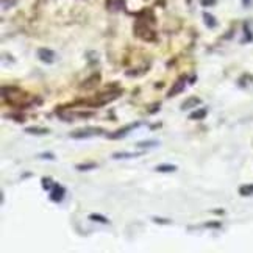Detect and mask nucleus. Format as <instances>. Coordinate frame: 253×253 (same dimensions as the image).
I'll list each match as a JSON object with an SVG mask.
<instances>
[{
    "instance_id": "nucleus-1",
    "label": "nucleus",
    "mask_w": 253,
    "mask_h": 253,
    "mask_svg": "<svg viewBox=\"0 0 253 253\" xmlns=\"http://www.w3.org/2000/svg\"><path fill=\"white\" fill-rule=\"evenodd\" d=\"M153 24L155 22H147V19H142V17H138V21L134 24V33L138 38H141L142 41H155L157 40V33L153 30Z\"/></svg>"
},
{
    "instance_id": "nucleus-2",
    "label": "nucleus",
    "mask_w": 253,
    "mask_h": 253,
    "mask_svg": "<svg viewBox=\"0 0 253 253\" xmlns=\"http://www.w3.org/2000/svg\"><path fill=\"white\" fill-rule=\"evenodd\" d=\"M2 97H3V100H8V103L13 106L27 105V103H24L27 99L24 91H21L16 86H2Z\"/></svg>"
},
{
    "instance_id": "nucleus-3",
    "label": "nucleus",
    "mask_w": 253,
    "mask_h": 253,
    "mask_svg": "<svg viewBox=\"0 0 253 253\" xmlns=\"http://www.w3.org/2000/svg\"><path fill=\"white\" fill-rule=\"evenodd\" d=\"M103 133H105V130L102 126L87 125V126H82V128L72 131L71 138L72 139H87V138H95V136H102Z\"/></svg>"
},
{
    "instance_id": "nucleus-4",
    "label": "nucleus",
    "mask_w": 253,
    "mask_h": 253,
    "mask_svg": "<svg viewBox=\"0 0 253 253\" xmlns=\"http://www.w3.org/2000/svg\"><path fill=\"white\" fill-rule=\"evenodd\" d=\"M139 125H141V122L128 124V125H125V126H122V128L116 130V131H113V133H106L105 136H106L108 139H122V138H125V136L128 134V133H131L134 128H138Z\"/></svg>"
},
{
    "instance_id": "nucleus-5",
    "label": "nucleus",
    "mask_w": 253,
    "mask_h": 253,
    "mask_svg": "<svg viewBox=\"0 0 253 253\" xmlns=\"http://www.w3.org/2000/svg\"><path fill=\"white\" fill-rule=\"evenodd\" d=\"M188 82H189V80H188V77H186V75H181V77H178V79L173 82L172 87L169 89V92H168V97H175V95L181 94L184 89H186V83H188Z\"/></svg>"
},
{
    "instance_id": "nucleus-6",
    "label": "nucleus",
    "mask_w": 253,
    "mask_h": 253,
    "mask_svg": "<svg viewBox=\"0 0 253 253\" xmlns=\"http://www.w3.org/2000/svg\"><path fill=\"white\" fill-rule=\"evenodd\" d=\"M36 55H38V58H40V61H42L45 64H53L56 61V53L52 50V48L41 47V48H38Z\"/></svg>"
},
{
    "instance_id": "nucleus-7",
    "label": "nucleus",
    "mask_w": 253,
    "mask_h": 253,
    "mask_svg": "<svg viewBox=\"0 0 253 253\" xmlns=\"http://www.w3.org/2000/svg\"><path fill=\"white\" fill-rule=\"evenodd\" d=\"M64 197H66V188L61 186V184L55 183V186L48 191V199L55 203H61L64 200Z\"/></svg>"
},
{
    "instance_id": "nucleus-8",
    "label": "nucleus",
    "mask_w": 253,
    "mask_h": 253,
    "mask_svg": "<svg viewBox=\"0 0 253 253\" xmlns=\"http://www.w3.org/2000/svg\"><path fill=\"white\" fill-rule=\"evenodd\" d=\"M106 9L111 13H119L125 9V0H105Z\"/></svg>"
},
{
    "instance_id": "nucleus-9",
    "label": "nucleus",
    "mask_w": 253,
    "mask_h": 253,
    "mask_svg": "<svg viewBox=\"0 0 253 253\" xmlns=\"http://www.w3.org/2000/svg\"><path fill=\"white\" fill-rule=\"evenodd\" d=\"M25 133L28 134H33V136H45L50 133V130L47 126H41V125H32V126H27Z\"/></svg>"
},
{
    "instance_id": "nucleus-10",
    "label": "nucleus",
    "mask_w": 253,
    "mask_h": 253,
    "mask_svg": "<svg viewBox=\"0 0 253 253\" xmlns=\"http://www.w3.org/2000/svg\"><path fill=\"white\" fill-rule=\"evenodd\" d=\"M202 103V99H199V97H189V99H186L183 103H181V110L183 111H188V110H196V106H199Z\"/></svg>"
},
{
    "instance_id": "nucleus-11",
    "label": "nucleus",
    "mask_w": 253,
    "mask_h": 253,
    "mask_svg": "<svg viewBox=\"0 0 253 253\" xmlns=\"http://www.w3.org/2000/svg\"><path fill=\"white\" fill-rule=\"evenodd\" d=\"M144 152H138V153H133V152H116L113 155L114 160H130V158H138L141 157Z\"/></svg>"
},
{
    "instance_id": "nucleus-12",
    "label": "nucleus",
    "mask_w": 253,
    "mask_h": 253,
    "mask_svg": "<svg viewBox=\"0 0 253 253\" xmlns=\"http://www.w3.org/2000/svg\"><path fill=\"white\" fill-rule=\"evenodd\" d=\"M207 114H208V108H196L189 114V119L191 121H203L207 118Z\"/></svg>"
},
{
    "instance_id": "nucleus-13",
    "label": "nucleus",
    "mask_w": 253,
    "mask_h": 253,
    "mask_svg": "<svg viewBox=\"0 0 253 253\" xmlns=\"http://www.w3.org/2000/svg\"><path fill=\"white\" fill-rule=\"evenodd\" d=\"M177 166L175 164H169V163H164V164H158L155 170L160 172V173H172V172H177Z\"/></svg>"
},
{
    "instance_id": "nucleus-14",
    "label": "nucleus",
    "mask_w": 253,
    "mask_h": 253,
    "mask_svg": "<svg viewBox=\"0 0 253 253\" xmlns=\"http://www.w3.org/2000/svg\"><path fill=\"white\" fill-rule=\"evenodd\" d=\"M239 196H242V197H252L253 196V183L242 184V186L239 188Z\"/></svg>"
},
{
    "instance_id": "nucleus-15",
    "label": "nucleus",
    "mask_w": 253,
    "mask_h": 253,
    "mask_svg": "<svg viewBox=\"0 0 253 253\" xmlns=\"http://www.w3.org/2000/svg\"><path fill=\"white\" fill-rule=\"evenodd\" d=\"M89 220L97 222V223H103V225H106V223H110L108 217H105L103 214H99V212H92V214H89Z\"/></svg>"
},
{
    "instance_id": "nucleus-16",
    "label": "nucleus",
    "mask_w": 253,
    "mask_h": 253,
    "mask_svg": "<svg viewBox=\"0 0 253 253\" xmlns=\"http://www.w3.org/2000/svg\"><path fill=\"white\" fill-rule=\"evenodd\" d=\"M203 19H205V24H207L208 28H214L217 25L216 17H214L212 14H210V13H203Z\"/></svg>"
},
{
    "instance_id": "nucleus-17",
    "label": "nucleus",
    "mask_w": 253,
    "mask_h": 253,
    "mask_svg": "<svg viewBox=\"0 0 253 253\" xmlns=\"http://www.w3.org/2000/svg\"><path fill=\"white\" fill-rule=\"evenodd\" d=\"M95 168H97L95 163H83V164H77L75 166V169L80 170V172H87V170H92Z\"/></svg>"
},
{
    "instance_id": "nucleus-18",
    "label": "nucleus",
    "mask_w": 253,
    "mask_h": 253,
    "mask_svg": "<svg viewBox=\"0 0 253 253\" xmlns=\"http://www.w3.org/2000/svg\"><path fill=\"white\" fill-rule=\"evenodd\" d=\"M157 145H160V141H144V142H138V147L139 149H153V147H157Z\"/></svg>"
},
{
    "instance_id": "nucleus-19",
    "label": "nucleus",
    "mask_w": 253,
    "mask_h": 253,
    "mask_svg": "<svg viewBox=\"0 0 253 253\" xmlns=\"http://www.w3.org/2000/svg\"><path fill=\"white\" fill-rule=\"evenodd\" d=\"M41 183H42V189H44V191H50V189L55 186V183H53V180H52L50 177H44V178L41 180Z\"/></svg>"
},
{
    "instance_id": "nucleus-20",
    "label": "nucleus",
    "mask_w": 253,
    "mask_h": 253,
    "mask_svg": "<svg viewBox=\"0 0 253 253\" xmlns=\"http://www.w3.org/2000/svg\"><path fill=\"white\" fill-rule=\"evenodd\" d=\"M17 3V0H2V8L3 9H9L11 6H14Z\"/></svg>"
},
{
    "instance_id": "nucleus-21",
    "label": "nucleus",
    "mask_w": 253,
    "mask_h": 253,
    "mask_svg": "<svg viewBox=\"0 0 253 253\" xmlns=\"http://www.w3.org/2000/svg\"><path fill=\"white\" fill-rule=\"evenodd\" d=\"M200 5L202 6H212V5H216V0H200Z\"/></svg>"
},
{
    "instance_id": "nucleus-22",
    "label": "nucleus",
    "mask_w": 253,
    "mask_h": 253,
    "mask_svg": "<svg viewBox=\"0 0 253 253\" xmlns=\"http://www.w3.org/2000/svg\"><path fill=\"white\" fill-rule=\"evenodd\" d=\"M40 158L41 160H50V161H53L55 160V155L53 153H42V155H40Z\"/></svg>"
},
{
    "instance_id": "nucleus-23",
    "label": "nucleus",
    "mask_w": 253,
    "mask_h": 253,
    "mask_svg": "<svg viewBox=\"0 0 253 253\" xmlns=\"http://www.w3.org/2000/svg\"><path fill=\"white\" fill-rule=\"evenodd\" d=\"M153 220L157 222V223H158V222H160V223H170V220H168V219H158V217H155Z\"/></svg>"
},
{
    "instance_id": "nucleus-24",
    "label": "nucleus",
    "mask_w": 253,
    "mask_h": 253,
    "mask_svg": "<svg viewBox=\"0 0 253 253\" xmlns=\"http://www.w3.org/2000/svg\"><path fill=\"white\" fill-rule=\"evenodd\" d=\"M241 2H242V5H244V6H250L252 5V0H241Z\"/></svg>"
}]
</instances>
